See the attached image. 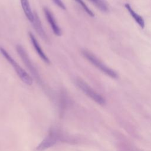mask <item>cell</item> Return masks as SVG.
<instances>
[{
    "instance_id": "7",
    "label": "cell",
    "mask_w": 151,
    "mask_h": 151,
    "mask_svg": "<svg viewBox=\"0 0 151 151\" xmlns=\"http://www.w3.org/2000/svg\"><path fill=\"white\" fill-rule=\"evenodd\" d=\"M28 36L30 39V41L32 44V46H33L34 50H35V51L37 52V54L38 55V56L41 58V59L45 63H46L47 64H48V65L50 64L51 61H50V59L46 55L45 52L43 51L42 48H41V45H40L38 41H37V40L35 38V37L34 36V35L31 32H28Z\"/></svg>"
},
{
    "instance_id": "11",
    "label": "cell",
    "mask_w": 151,
    "mask_h": 151,
    "mask_svg": "<svg viewBox=\"0 0 151 151\" xmlns=\"http://www.w3.org/2000/svg\"><path fill=\"white\" fill-rule=\"evenodd\" d=\"M97 8L103 12H107L109 11V6L104 0H88Z\"/></svg>"
},
{
    "instance_id": "13",
    "label": "cell",
    "mask_w": 151,
    "mask_h": 151,
    "mask_svg": "<svg viewBox=\"0 0 151 151\" xmlns=\"http://www.w3.org/2000/svg\"><path fill=\"white\" fill-rule=\"evenodd\" d=\"M52 1L58 7H59L61 9H63V10L66 9V6L64 4V2L62 1V0H52Z\"/></svg>"
},
{
    "instance_id": "8",
    "label": "cell",
    "mask_w": 151,
    "mask_h": 151,
    "mask_svg": "<svg viewBox=\"0 0 151 151\" xmlns=\"http://www.w3.org/2000/svg\"><path fill=\"white\" fill-rule=\"evenodd\" d=\"M33 25L34 29L35 30L38 35L44 40L47 41L48 40V36L43 28L41 19L39 18L38 14L36 12H34V19L31 22Z\"/></svg>"
},
{
    "instance_id": "12",
    "label": "cell",
    "mask_w": 151,
    "mask_h": 151,
    "mask_svg": "<svg viewBox=\"0 0 151 151\" xmlns=\"http://www.w3.org/2000/svg\"><path fill=\"white\" fill-rule=\"evenodd\" d=\"M77 3H78L81 8L84 9V11L91 17H94V14L93 12L88 7V6L85 4V2L83 0H74Z\"/></svg>"
},
{
    "instance_id": "4",
    "label": "cell",
    "mask_w": 151,
    "mask_h": 151,
    "mask_svg": "<svg viewBox=\"0 0 151 151\" xmlns=\"http://www.w3.org/2000/svg\"><path fill=\"white\" fill-rule=\"evenodd\" d=\"M77 86L87 96L91 98L97 103L103 105L105 104V99L96 91H94L88 84L81 78H77L75 80Z\"/></svg>"
},
{
    "instance_id": "5",
    "label": "cell",
    "mask_w": 151,
    "mask_h": 151,
    "mask_svg": "<svg viewBox=\"0 0 151 151\" xmlns=\"http://www.w3.org/2000/svg\"><path fill=\"white\" fill-rule=\"evenodd\" d=\"M59 131L60 130L55 127H51L47 136L37 146L36 150L43 151L54 146L59 140Z\"/></svg>"
},
{
    "instance_id": "3",
    "label": "cell",
    "mask_w": 151,
    "mask_h": 151,
    "mask_svg": "<svg viewBox=\"0 0 151 151\" xmlns=\"http://www.w3.org/2000/svg\"><path fill=\"white\" fill-rule=\"evenodd\" d=\"M16 51L17 53L18 54V55L21 58L22 62L24 63L25 67L27 68V69L29 70L31 75L33 76L34 78L39 83H41V79L40 75V73L37 69V68L35 67L34 63L30 59L27 51L20 44H18L16 46Z\"/></svg>"
},
{
    "instance_id": "10",
    "label": "cell",
    "mask_w": 151,
    "mask_h": 151,
    "mask_svg": "<svg viewBox=\"0 0 151 151\" xmlns=\"http://www.w3.org/2000/svg\"><path fill=\"white\" fill-rule=\"evenodd\" d=\"M20 2L25 17L29 22H32L34 19V12L31 8L29 0H20Z\"/></svg>"
},
{
    "instance_id": "9",
    "label": "cell",
    "mask_w": 151,
    "mask_h": 151,
    "mask_svg": "<svg viewBox=\"0 0 151 151\" xmlns=\"http://www.w3.org/2000/svg\"><path fill=\"white\" fill-rule=\"evenodd\" d=\"M124 6L126 8V9L128 11V12H129V14H130V15L132 16V17L134 19V20L136 21V22L139 25V27L143 29L145 28V20L143 19V18L140 16V15H139L137 13H136L132 8V6H130V5L129 4H125Z\"/></svg>"
},
{
    "instance_id": "6",
    "label": "cell",
    "mask_w": 151,
    "mask_h": 151,
    "mask_svg": "<svg viewBox=\"0 0 151 151\" xmlns=\"http://www.w3.org/2000/svg\"><path fill=\"white\" fill-rule=\"evenodd\" d=\"M43 12L48 23L51 28L53 33L56 36H61L62 34L61 29L57 24L56 19L51 11L47 7L45 6L43 8Z\"/></svg>"
},
{
    "instance_id": "1",
    "label": "cell",
    "mask_w": 151,
    "mask_h": 151,
    "mask_svg": "<svg viewBox=\"0 0 151 151\" xmlns=\"http://www.w3.org/2000/svg\"><path fill=\"white\" fill-rule=\"evenodd\" d=\"M0 52L6 60L8 61V62L13 67L15 71L22 82L28 86L32 85L33 83L32 78L18 64V63L15 61L8 51H6V50L1 46H0Z\"/></svg>"
},
{
    "instance_id": "2",
    "label": "cell",
    "mask_w": 151,
    "mask_h": 151,
    "mask_svg": "<svg viewBox=\"0 0 151 151\" xmlns=\"http://www.w3.org/2000/svg\"><path fill=\"white\" fill-rule=\"evenodd\" d=\"M81 54L83 57L86 58V60H87L90 63H91L94 66H95L104 74L111 77L112 78H117L118 77V75L116 72L106 65L100 60H99L90 51L86 50H83L81 51Z\"/></svg>"
}]
</instances>
